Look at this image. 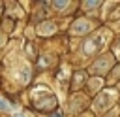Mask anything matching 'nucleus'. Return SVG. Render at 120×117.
Masks as SVG:
<instances>
[{
    "mask_svg": "<svg viewBox=\"0 0 120 117\" xmlns=\"http://www.w3.org/2000/svg\"><path fill=\"white\" fill-rule=\"evenodd\" d=\"M96 6H99L98 2H84V8H96Z\"/></svg>",
    "mask_w": 120,
    "mask_h": 117,
    "instance_id": "0eeeda50",
    "label": "nucleus"
},
{
    "mask_svg": "<svg viewBox=\"0 0 120 117\" xmlns=\"http://www.w3.org/2000/svg\"><path fill=\"white\" fill-rule=\"evenodd\" d=\"M54 30H56L54 23H41V25L38 26V32H39V34H43V36H49V34H52Z\"/></svg>",
    "mask_w": 120,
    "mask_h": 117,
    "instance_id": "20e7f679",
    "label": "nucleus"
},
{
    "mask_svg": "<svg viewBox=\"0 0 120 117\" xmlns=\"http://www.w3.org/2000/svg\"><path fill=\"white\" fill-rule=\"evenodd\" d=\"M54 117H62V115H58V113H56V115H54Z\"/></svg>",
    "mask_w": 120,
    "mask_h": 117,
    "instance_id": "9d476101",
    "label": "nucleus"
},
{
    "mask_svg": "<svg viewBox=\"0 0 120 117\" xmlns=\"http://www.w3.org/2000/svg\"><path fill=\"white\" fill-rule=\"evenodd\" d=\"M109 38V34L107 32H98L94 38H90L86 43H84V53L86 55H92V53H96L103 43H105V40Z\"/></svg>",
    "mask_w": 120,
    "mask_h": 117,
    "instance_id": "f03ea898",
    "label": "nucleus"
},
{
    "mask_svg": "<svg viewBox=\"0 0 120 117\" xmlns=\"http://www.w3.org/2000/svg\"><path fill=\"white\" fill-rule=\"evenodd\" d=\"M2 43H4V36H0V45H2Z\"/></svg>",
    "mask_w": 120,
    "mask_h": 117,
    "instance_id": "6e6552de",
    "label": "nucleus"
},
{
    "mask_svg": "<svg viewBox=\"0 0 120 117\" xmlns=\"http://www.w3.org/2000/svg\"><path fill=\"white\" fill-rule=\"evenodd\" d=\"M0 109H2V111H13V106H11L9 100H6V98L0 96Z\"/></svg>",
    "mask_w": 120,
    "mask_h": 117,
    "instance_id": "39448f33",
    "label": "nucleus"
},
{
    "mask_svg": "<svg viewBox=\"0 0 120 117\" xmlns=\"http://www.w3.org/2000/svg\"><path fill=\"white\" fill-rule=\"evenodd\" d=\"M90 28H92V25H90L86 19H79V21H75V23H73L71 32H73V34H84V32H88Z\"/></svg>",
    "mask_w": 120,
    "mask_h": 117,
    "instance_id": "7ed1b4c3",
    "label": "nucleus"
},
{
    "mask_svg": "<svg viewBox=\"0 0 120 117\" xmlns=\"http://www.w3.org/2000/svg\"><path fill=\"white\" fill-rule=\"evenodd\" d=\"M15 117H28V115H21V113H19V115H15Z\"/></svg>",
    "mask_w": 120,
    "mask_h": 117,
    "instance_id": "1a4fd4ad",
    "label": "nucleus"
},
{
    "mask_svg": "<svg viewBox=\"0 0 120 117\" xmlns=\"http://www.w3.org/2000/svg\"><path fill=\"white\" fill-rule=\"evenodd\" d=\"M52 6H54V8H58V9H62V8H66V6H68V2H52Z\"/></svg>",
    "mask_w": 120,
    "mask_h": 117,
    "instance_id": "423d86ee",
    "label": "nucleus"
},
{
    "mask_svg": "<svg viewBox=\"0 0 120 117\" xmlns=\"http://www.w3.org/2000/svg\"><path fill=\"white\" fill-rule=\"evenodd\" d=\"M32 98H34L36 108H39V109H52V108L56 106V98H54V94H52L51 91L43 89V87L36 89V91L32 92Z\"/></svg>",
    "mask_w": 120,
    "mask_h": 117,
    "instance_id": "f257e3e1",
    "label": "nucleus"
}]
</instances>
